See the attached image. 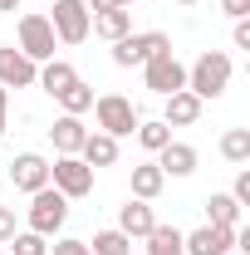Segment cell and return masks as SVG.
<instances>
[{"instance_id":"cell-12","label":"cell","mask_w":250,"mask_h":255,"mask_svg":"<svg viewBox=\"0 0 250 255\" xmlns=\"http://www.w3.org/2000/svg\"><path fill=\"white\" fill-rule=\"evenodd\" d=\"M152 162L162 167V177H191V172L201 167V152H196L191 142H177V137H172V142H167Z\"/></svg>"},{"instance_id":"cell-24","label":"cell","mask_w":250,"mask_h":255,"mask_svg":"<svg viewBox=\"0 0 250 255\" xmlns=\"http://www.w3.org/2000/svg\"><path fill=\"white\" fill-rule=\"evenodd\" d=\"M54 103H59L64 113H74V118H84V113L94 108V84H84V79H74V84H69V89H64L59 98H54Z\"/></svg>"},{"instance_id":"cell-2","label":"cell","mask_w":250,"mask_h":255,"mask_svg":"<svg viewBox=\"0 0 250 255\" xmlns=\"http://www.w3.org/2000/svg\"><path fill=\"white\" fill-rule=\"evenodd\" d=\"M187 89L201 98V103H206V98H221L231 89V54H221V49L196 54V64L187 69Z\"/></svg>"},{"instance_id":"cell-7","label":"cell","mask_w":250,"mask_h":255,"mask_svg":"<svg viewBox=\"0 0 250 255\" xmlns=\"http://www.w3.org/2000/svg\"><path fill=\"white\" fill-rule=\"evenodd\" d=\"M142 84H147L157 98H167V94H177V89H187V64L167 49V54H157V59L142 64Z\"/></svg>"},{"instance_id":"cell-35","label":"cell","mask_w":250,"mask_h":255,"mask_svg":"<svg viewBox=\"0 0 250 255\" xmlns=\"http://www.w3.org/2000/svg\"><path fill=\"white\" fill-rule=\"evenodd\" d=\"M113 5H118V10H132V0H113Z\"/></svg>"},{"instance_id":"cell-34","label":"cell","mask_w":250,"mask_h":255,"mask_svg":"<svg viewBox=\"0 0 250 255\" xmlns=\"http://www.w3.org/2000/svg\"><path fill=\"white\" fill-rule=\"evenodd\" d=\"M5 108H10V89H0V113H5Z\"/></svg>"},{"instance_id":"cell-9","label":"cell","mask_w":250,"mask_h":255,"mask_svg":"<svg viewBox=\"0 0 250 255\" xmlns=\"http://www.w3.org/2000/svg\"><path fill=\"white\" fill-rule=\"evenodd\" d=\"M236 231L241 226H196V231H182V251L187 255H231L236 251Z\"/></svg>"},{"instance_id":"cell-22","label":"cell","mask_w":250,"mask_h":255,"mask_svg":"<svg viewBox=\"0 0 250 255\" xmlns=\"http://www.w3.org/2000/svg\"><path fill=\"white\" fill-rule=\"evenodd\" d=\"M206 221L211 226H241V206L231 191H211L206 196Z\"/></svg>"},{"instance_id":"cell-15","label":"cell","mask_w":250,"mask_h":255,"mask_svg":"<svg viewBox=\"0 0 250 255\" xmlns=\"http://www.w3.org/2000/svg\"><path fill=\"white\" fill-rule=\"evenodd\" d=\"M201 118V98L191 94V89H177V94L162 98V123L167 128H191Z\"/></svg>"},{"instance_id":"cell-14","label":"cell","mask_w":250,"mask_h":255,"mask_svg":"<svg viewBox=\"0 0 250 255\" xmlns=\"http://www.w3.org/2000/svg\"><path fill=\"white\" fill-rule=\"evenodd\" d=\"M152 226H157L152 201H137V196H127L123 206H118V231H123L127 241H142V236H147Z\"/></svg>"},{"instance_id":"cell-31","label":"cell","mask_w":250,"mask_h":255,"mask_svg":"<svg viewBox=\"0 0 250 255\" xmlns=\"http://www.w3.org/2000/svg\"><path fill=\"white\" fill-rule=\"evenodd\" d=\"M231 39H236V49H250V20H236Z\"/></svg>"},{"instance_id":"cell-27","label":"cell","mask_w":250,"mask_h":255,"mask_svg":"<svg viewBox=\"0 0 250 255\" xmlns=\"http://www.w3.org/2000/svg\"><path fill=\"white\" fill-rule=\"evenodd\" d=\"M49 255H94V251H89V241H79V236H59Z\"/></svg>"},{"instance_id":"cell-37","label":"cell","mask_w":250,"mask_h":255,"mask_svg":"<svg viewBox=\"0 0 250 255\" xmlns=\"http://www.w3.org/2000/svg\"><path fill=\"white\" fill-rule=\"evenodd\" d=\"M177 5H201V0H177Z\"/></svg>"},{"instance_id":"cell-32","label":"cell","mask_w":250,"mask_h":255,"mask_svg":"<svg viewBox=\"0 0 250 255\" xmlns=\"http://www.w3.org/2000/svg\"><path fill=\"white\" fill-rule=\"evenodd\" d=\"M84 5H89V15H103V10H118L113 0H84Z\"/></svg>"},{"instance_id":"cell-33","label":"cell","mask_w":250,"mask_h":255,"mask_svg":"<svg viewBox=\"0 0 250 255\" xmlns=\"http://www.w3.org/2000/svg\"><path fill=\"white\" fill-rule=\"evenodd\" d=\"M10 10H20V0H0V15H10Z\"/></svg>"},{"instance_id":"cell-36","label":"cell","mask_w":250,"mask_h":255,"mask_svg":"<svg viewBox=\"0 0 250 255\" xmlns=\"http://www.w3.org/2000/svg\"><path fill=\"white\" fill-rule=\"evenodd\" d=\"M5 128H10V123H5V113H0V137H5Z\"/></svg>"},{"instance_id":"cell-17","label":"cell","mask_w":250,"mask_h":255,"mask_svg":"<svg viewBox=\"0 0 250 255\" xmlns=\"http://www.w3.org/2000/svg\"><path fill=\"white\" fill-rule=\"evenodd\" d=\"M79 157L89 162V167H118V137H108V132H89L84 137V147H79Z\"/></svg>"},{"instance_id":"cell-13","label":"cell","mask_w":250,"mask_h":255,"mask_svg":"<svg viewBox=\"0 0 250 255\" xmlns=\"http://www.w3.org/2000/svg\"><path fill=\"white\" fill-rule=\"evenodd\" d=\"M84 137H89V128H84V118H74V113H59L54 128H49V142H54V152H59V157H79Z\"/></svg>"},{"instance_id":"cell-38","label":"cell","mask_w":250,"mask_h":255,"mask_svg":"<svg viewBox=\"0 0 250 255\" xmlns=\"http://www.w3.org/2000/svg\"><path fill=\"white\" fill-rule=\"evenodd\" d=\"M0 255H10V251H0Z\"/></svg>"},{"instance_id":"cell-39","label":"cell","mask_w":250,"mask_h":255,"mask_svg":"<svg viewBox=\"0 0 250 255\" xmlns=\"http://www.w3.org/2000/svg\"><path fill=\"white\" fill-rule=\"evenodd\" d=\"M231 255H241V251H231Z\"/></svg>"},{"instance_id":"cell-30","label":"cell","mask_w":250,"mask_h":255,"mask_svg":"<svg viewBox=\"0 0 250 255\" xmlns=\"http://www.w3.org/2000/svg\"><path fill=\"white\" fill-rule=\"evenodd\" d=\"M221 10H226L231 20H246V15H250V0H221Z\"/></svg>"},{"instance_id":"cell-11","label":"cell","mask_w":250,"mask_h":255,"mask_svg":"<svg viewBox=\"0 0 250 255\" xmlns=\"http://www.w3.org/2000/svg\"><path fill=\"white\" fill-rule=\"evenodd\" d=\"M39 79V64L25 59L15 44H0V89H34Z\"/></svg>"},{"instance_id":"cell-23","label":"cell","mask_w":250,"mask_h":255,"mask_svg":"<svg viewBox=\"0 0 250 255\" xmlns=\"http://www.w3.org/2000/svg\"><path fill=\"white\" fill-rule=\"evenodd\" d=\"M142 241H147V255H187V251H182V231H177V226H162V221H157Z\"/></svg>"},{"instance_id":"cell-1","label":"cell","mask_w":250,"mask_h":255,"mask_svg":"<svg viewBox=\"0 0 250 255\" xmlns=\"http://www.w3.org/2000/svg\"><path fill=\"white\" fill-rule=\"evenodd\" d=\"M69 221V196H59L54 187H39L30 196V206H25V231L34 236H44V241H54Z\"/></svg>"},{"instance_id":"cell-8","label":"cell","mask_w":250,"mask_h":255,"mask_svg":"<svg viewBox=\"0 0 250 255\" xmlns=\"http://www.w3.org/2000/svg\"><path fill=\"white\" fill-rule=\"evenodd\" d=\"M89 5L84 0H54V15H49V25H54V39L59 44H84L89 39Z\"/></svg>"},{"instance_id":"cell-4","label":"cell","mask_w":250,"mask_h":255,"mask_svg":"<svg viewBox=\"0 0 250 255\" xmlns=\"http://www.w3.org/2000/svg\"><path fill=\"white\" fill-rule=\"evenodd\" d=\"M172 49V39L162 30H132V34H123V39H113V64L118 69H142L147 59H157V54H167Z\"/></svg>"},{"instance_id":"cell-20","label":"cell","mask_w":250,"mask_h":255,"mask_svg":"<svg viewBox=\"0 0 250 255\" xmlns=\"http://www.w3.org/2000/svg\"><path fill=\"white\" fill-rule=\"evenodd\" d=\"M132 137H137V147H142V152H162V147H167V142H172V128L162 123V118H142V123L132 128Z\"/></svg>"},{"instance_id":"cell-25","label":"cell","mask_w":250,"mask_h":255,"mask_svg":"<svg viewBox=\"0 0 250 255\" xmlns=\"http://www.w3.org/2000/svg\"><path fill=\"white\" fill-rule=\"evenodd\" d=\"M89 251H94V255H132V241H127L118 226H108V231H94Z\"/></svg>"},{"instance_id":"cell-3","label":"cell","mask_w":250,"mask_h":255,"mask_svg":"<svg viewBox=\"0 0 250 255\" xmlns=\"http://www.w3.org/2000/svg\"><path fill=\"white\" fill-rule=\"evenodd\" d=\"M89 113H94L98 132H108V137H132V128L142 123L137 103H132V98H123V94H98Z\"/></svg>"},{"instance_id":"cell-6","label":"cell","mask_w":250,"mask_h":255,"mask_svg":"<svg viewBox=\"0 0 250 255\" xmlns=\"http://www.w3.org/2000/svg\"><path fill=\"white\" fill-rule=\"evenodd\" d=\"M49 187L59 196H69V201H84L94 191V167L84 157H54L49 162Z\"/></svg>"},{"instance_id":"cell-5","label":"cell","mask_w":250,"mask_h":255,"mask_svg":"<svg viewBox=\"0 0 250 255\" xmlns=\"http://www.w3.org/2000/svg\"><path fill=\"white\" fill-rule=\"evenodd\" d=\"M15 30H20V44H15V49H20V54H25V59H34V64H49L54 59V49H59V39H54V25H49V15H20V25H15Z\"/></svg>"},{"instance_id":"cell-18","label":"cell","mask_w":250,"mask_h":255,"mask_svg":"<svg viewBox=\"0 0 250 255\" xmlns=\"http://www.w3.org/2000/svg\"><path fill=\"white\" fill-rule=\"evenodd\" d=\"M89 34H98V39H123V34H132V10H103V15H94L89 20Z\"/></svg>"},{"instance_id":"cell-29","label":"cell","mask_w":250,"mask_h":255,"mask_svg":"<svg viewBox=\"0 0 250 255\" xmlns=\"http://www.w3.org/2000/svg\"><path fill=\"white\" fill-rule=\"evenodd\" d=\"M20 231V221H15V211L10 206H0V246H10V236Z\"/></svg>"},{"instance_id":"cell-16","label":"cell","mask_w":250,"mask_h":255,"mask_svg":"<svg viewBox=\"0 0 250 255\" xmlns=\"http://www.w3.org/2000/svg\"><path fill=\"white\" fill-rule=\"evenodd\" d=\"M74 79H79V69H74L69 59H59V54H54L49 64H39V79H34V89H44L49 98H59L64 89L74 84Z\"/></svg>"},{"instance_id":"cell-26","label":"cell","mask_w":250,"mask_h":255,"mask_svg":"<svg viewBox=\"0 0 250 255\" xmlns=\"http://www.w3.org/2000/svg\"><path fill=\"white\" fill-rule=\"evenodd\" d=\"M10 255H49V241L34 231H15L10 236Z\"/></svg>"},{"instance_id":"cell-19","label":"cell","mask_w":250,"mask_h":255,"mask_svg":"<svg viewBox=\"0 0 250 255\" xmlns=\"http://www.w3.org/2000/svg\"><path fill=\"white\" fill-rule=\"evenodd\" d=\"M162 187H167V177H162L157 162H137V167H132V196H137V201H157Z\"/></svg>"},{"instance_id":"cell-10","label":"cell","mask_w":250,"mask_h":255,"mask_svg":"<svg viewBox=\"0 0 250 255\" xmlns=\"http://www.w3.org/2000/svg\"><path fill=\"white\" fill-rule=\"evenodd\" d=\"M10 182H15V191L34 196L39 187H49V157L44 152H20L10 162Z\"/></svg>"},{"instance_id":"cell-21","label":"cell","mask_w":250,"mask_h":255,"mask_svg":"<svg viewBox=\"0 0 250 255\" xmlns=\"http://www.w3.org/2000/svg\"><path fill=\"white\" fill-rule=\"evenodd\" d=\"M221 157L236 162V167H250V128H226L221 132Z\"/></svg>"},{"instance_id":"cell-28","label":"cell","mask_w":250,"mask_h":255,"mask_svg":"<svg viewBox=\"0 0 250 255\" xmlns=\"http://www.w3.org/2000/svg\"><path fill=\"white\" fill-rule=\"evenodd\" d=\"M231 196H236V206H250V167H241V172H236V187H231Z\"/></svg>"}]
</instances>
